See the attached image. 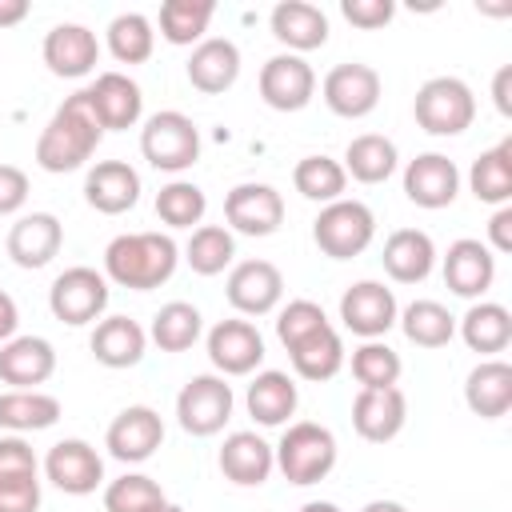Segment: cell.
Returning a JSON list of instances; mask_svg holds the SVG:
<instances>
[{
	"mask_svg": "<svg viewBox=\"0 0 512 512\" xmlns=\"http://www.w3.org/2000/svg\"><path fill=\"white\" fill-rule=\"evenodd\" d=\"M104 128L92 112V100H88V88L72 92L56 112L52 120L44 124V132L36 136V164L44 172H76L80 164L92 160L96 144H100Z\"/></svg>",
	"mask_w": 512,
	"mask_h": 512,
	"instance_id": "cell-1",
	"label": "cell"
},
{
	"mask_svg": "<svg viewBox=\"0 0 512 512\" xmlns=\"http://www.w3.org/2000/svg\"><path fill=\"white\" fill-rule=\"evenodd\" d=\"M176 260L180 248L168 232H124L104 248V280L132 292H152L172 280Z\"/></svg>",
	"mask_w": 512,
	"mask_h": 512,
	"instance_id": "cell-2",
	"label": "cell"
},
{
	"mask_svg": "<svg viewBox=\"0 0 512 512\" xmlns=\"http://www.w3.org/2000/svg\"><path fill=\"white\" fill-rule=\"evenodd\" d=\"M272 456L288 484L308 488V484H320L336 468V436L316 420H296L284 428Z\"/></svg>",
	"mask_w": 512,
	"mask_h": 512,
	"instance_id": "cell-3",
	"label": "cell"
},
{
	"mask_svg": "<svg viewBox=\"0 0 512 512\" xmlns=\"http://www.w3.org/2000/svg\"><path fill=\"white\" fill-rule=\"evenodd\" d=\"M412 116L428 136H460L476 120V96L460 76H432L420 84Z\"/></svg>",
	"mask_w": 512,
	"mask_h": 512,
	"instance_id": "cell-4",
	"label": "cell"
},
{
	"mask_svg": "<svg viewBox=\"0 0 512 512\" xmlns=\"http://www.w3.org/2000/svg\"><path fill=\"white\" fill-rule=\"evenodd\" d=\"M140 152L156 172H184L200 160V128L176 108L156 112L140 128Z\"/></svg>",
	"mask_w": 512,
	"mask_h": 512,
	"instance_id": "cell-5",
	"label": "cell"
},
{
	"mask_svg": "<svg viewBox=\"0 0 512 512\" xmlns=\"http://www.w3.org/2000/svg\"><path fill=\"white\" fill-rule=\"evenodd\" d=\"M376 236V216L368 204L360 200H332L320 208V216L312 220V240L324 256L332 260H352L360 256Z\"/></svg>",
	"mask_w": 512,
	"mask_h": 512,
	"instance_id": "cell-6",
	"label": "cell"
},
{
	"mask_svg": "<svg viewBox=\"0 0 512 512\" xmlns=\"http://www.w3.org/2000/svg\"><path fill=\"white\" fill-rule=\"evenodd\" d=\"M48 308L60 324L68 328H80V324H96L100 312L108 308V280L96 272V268H64L52 288H48Z\"/></svg>",
	"mask_w": 512,
	"mask_h": 512,
	"instance_id": "cell-7",
	"label": "cell"
},
{
	"mask_svg": "<svg viewBox=\"0 0 512 512\" xmlns=\"http://www.w3.org/2000/svg\"><path fill=\"white\" fill-rule=\"evenodd\" d=\"M232 384L224 376H192L176 396V420L188 436H216L232 420Z\"/></svg>",
	"mask_w": 512,
	"mask_h": 512,
	"instance_id": "cell-8",
	"label": "cell"
},
{
	"mask_svg": "<svg viewBox=\"0 0 512 512\" xmlns=\"http://www.w3.org/2000/svg\"><path fill=\"white\" fill-rule=\"evenodd\" d=\"M316 96V72L304 56L280 52L272 60H264L260 68V100L272 112H300L308 108Z\"/></svg>",
	"mask_w": 512,
	"mask_h": 512,
	"instance_id": "cell-9",
	"label": "cell"
},
{
	"mask_svg": "<svg viewBox=\"0 0 512 512\" xmlns=\"http://www.w3.org/2000/svg\"><path fill=\"white\" fill-rule=\"evenodd\" d=\"M160 444H164V420L148 404H128L124 412H116V420L104 432V448L120 464H144Z\"/></svg>",
	"mask_w": 512,
	"mask_h": 512,
	"instance_id": "cell-10",
	"label": "cell"
},
{
	"mask_svg": "<svg viewBox=\"0 0 512 512\" xmlns=\"http://www.w3.org/2000/svg\"><path fill=\"white\" fill-rule=\"evenodd\" d=\"M380 72L372 68V64H360V60H348V64H336L328 76H324V84H320V92H324V104L336 112V116H344V120H360V116H368L376 104H380Z\"/></svg>",
	"mask_w": 512,
	"mask_h": 512,
	"instance_id": "cell-11",
	"label": "cell"
},
{
	"mask_svg": "<svg viewBox=\"0 0 512 512\" xmlns=\"http://www.w3.org/2000/svg\"><path fill=\"white\" fill-rule=\"evenodd\" d=\"M224 220L240 236H272L284 224V196L272 184H236L224 196Z\"/></svg>",
	"mask_w": 512,
	"mask_h": 512,
	"instance_id": "cell-12",
	"label": "cell"
},
{
	"mask_svg": "<svg viewBox=\"0 0 512 512\" xmlns=\"http://www.w3.org/2000/svg\"><path fill=\"white\" fill-rule=\"evenodd\" d=\"M400 308L392 288H384L380 280H356L344 296H340V320L352 336L360 340H380L392 324H396Z\"/></svg>",
	"mask_w": 512,
	"mask_h": 512,
	"instance_id": "cell-13",
	"label": "cell"
},
{
	"mask_svg": "<svg viewBox=\"0 0 512 512\" xmlns=\"http://www.w3.org/2000/svg\"><path fill=\"white\" fill-rule=\"evenodd\" d=\"M208 360L220 376H248L264 364V336L252 320H220L208 332Z\"/></svg>",
	"mask_w": 512,
	"mask_h": 512,
	"instance_id": "cell-14",
	"label": "cell"
},
{
	"mask_svg": "<svg viewBox=\"0 0 512 512\" xmlns=\"http://www.w3.org/2000/svg\"><path fill=\"white\" fill-rule=\"evenodd\" d=\"M44 476L68 496H88L104 484V460L88 440H60L44 456Z\"/></svg>",
	"mask_w": 512,
	"mask_h": 512,
	"instance_id": "cell-15",
	"label": "cell"
},
{
	"mask_svg": "<svg viewBox=\"0 0 512 512\" xmlns=\"http://www.w3.org/2000/svg\"><path fill=\"white\" fill-rule=\"evenodd\" d=\"M224 292L240 316H268L284 296V276L272 260H244L228 272Z\"/></svg>",
	"mask_w": 512,
	"mask_h": 512,
	"instance_id": "cell-16",
	"label": "cell"
},
{
	"mask_svg": "<svg viewBox=\"0 0 512 512\" xmlns=\"http://www.w3.org/2000/svg\"><path fill=\"white\" fill-rule=\"evenodd\" d=\"M408 420V400L400 388H360L352 400V428L368 444H388Z\"/></svg>",
	"mask_w": 512,
	"mask_h": 512,
	"instance_id": "cell-17",
	"label": "cell"
},
{
	"mask_svg": "<svg viewBox=\"0 0 512 512\" xmlns=\"http://www.w3.org/2000/svg\"><path fill=\"white\" fill-rule=\"evenodd\" d=\"M460 192V168L440 156V152H424L416 160H408L404 168V196L416 204V208H448Z\"/></svg>",
	"mask_w": 512,
	"mask_h": 512,
	"instance_id": "cell-18",
	"label": "cell"
},
{
	"mask_svg": "<svg viewBox=\"0 0 512 512\" xmlns=\"http://www.w3.org/2000/svg\"><path fill=\"white\" fill-rule=\"evenodd\" d=\"M44 64H48V72L52 76H60V80H80V76H88L92 68H96V60H100V40H96V32L92 28H84V24H56L48 36H44Z\"/></svg>",
	"mask_w": 512,
	"mask_h": 512,
	"instance_id": "cell-19",
	"label": "cell"
},
{
	"mask_svg": "<svg viewBox=\"0 0 512 512\" xmlns=\"http://www.w3.org/2000/svg\"><path fill=\"white\" fill-rule=\"evenodd\" d=\"M492 280H496V256H492L488 244H480L472 236L448 244V252H444V284H448V292H456L464 300H476V296H484L492 288Z\"/></svg>",
	"mask_w": 512,
	"mask_h": 512,
	"instance_id": "cell-20",
	"label": "cell"
},
{
	"mask_svg": "<svg viewBox=\"0 0 512 512\" xmlns=\"http://www.w3.org/2000/svg\"><path fill=\"white\" fill-rule=\"evenodd\" d=\"M88 100H92V112H96L104 132H124L144 112L140 84L124 72H100L96 84H88Z\"/></svg>",
	"mask_w": 512,
	"mask_h": 512,
	"instance_id": "cell-21",
	"label": "cell"
},
{
	"mask_svg": "<svg viewBox=\"0 0 512 512\" xmlns=\"http://www.w3.org/2000/svg\"><path fill=\"white\" fill-rule=\"evenodd\" d=\"M84 200L104 216H120L140 200V172L128 160H100L84 176Z\"/></svg>",
	"mask_w": 512,
	"mask_h": 512,
	"instance_id": "cell-22",
	"label": "cell"
},
{
	"mask_svg": "<svg viewBox=\"0 0 512 512\" xmlns=\"http://www.w3.org/2000/svg\"><path fill=\"white\" fill-rule=\"evenodd\" d=\"M64 244V224L52 212H28L8 228V256L20 268H44Z\"/></svg>",
	"mask_w": 512,
	"mask_h": 512,
	"instance_id": "cell-23",
	"label": "cell"
},
{
	"mask_svg": "<svg viewBox=\"0 0 512 512\" xmlns=\"http://www.w3.org/2000/svg\"><path fill=\"white\" fill-rule=\"evenodd\" d=\"M52 372H56V348L44 336H12L8 344H0V380L4 384L32 392Z\"/></svg>",
	"mask_w": 512,
	"mask_h": 512,
	"instance_id": "cell-24",
	"label": "cell"
},
{
	"mask_svg": "<svg viewBox=\"0 0 512 512\" xmlns=\"http://www.w3.org/2000/svg\"><path fill=\"white\" fill-rule=\"evenodd\" d=\"M240 76V48L224 36H208L188 56V84L204 96H220Z\"/></svg>",
	"mask_w": 512,
	"mask_h": 512,
	"instance_id": "cell-25",
	"label": "cell"
},
{
	"mask_svg": "<svg viewBox=\"0 0 512 512\" xmlns=\"http://www.w3.org/2000/svg\"><path fill=\"white\" fill-rule=\"evenodd\" d=\"M276 468L272 444L256 432H232L220 444V472L240 488H260Z\"/></svg>",
	"mask_w": 512,
	"mask_h": 512,
	"instance_id": "cell-26",
	"label": "cell"
},
{
	"mask_svg": "<svg viewBox=\"0 0 512 512\" xmlns=\"http://www.w3.org/2000/svg\"><path fill=\"white\" fill-rule=\"evenodd\" d=\"M268 24H272V36H276L292 56L312 52V48H320V44L328 40V16H324L316 4H308V0H280V4L272 8Z\"/></svg>",
	"mask_w": 512,
	"mask_h": 512,
	"instance_id": "cell-27",
	"label": "cell"
},
{
	"mask_svg": "<svg viewBox=\"0 0 512 512\" xmlns=\"http://www.w3.org/2000/svg\"><path fill=\"white\" fill-rule=\"evenodd\" d=\"M380 260H384V272L396 284H420L436 268V244L420 228H396L384 240V256Z\"/></svg>",
	"mask_w": 512,
	"mask_h": 512,
	"instance_id": "cell-28",
	"label": "cell"
},
{
	"mask_svg": "<svg viewBox=\"0 0 512 512\" xmlns=\"http://www.w3.org/2000/svg\"><path fill=\"white\" fill-rule=\"evenodd\" d=\"M244 404H248V416H252L256 424H264V428H280V424H288V416L296 412L300 392H296V380H292L288 372L264 368V372L252 376Z\"/></svg>",
	"mask_w": 512,
	"mask_h": 512,
	"instance_id": "cell-29",
	"label": "cell"
},
{
	"mask_svg": "<svg viewBox=\"0 0 512 512\" xmlns=\"http://www.w3.org/2000/svg\"><path fill=\"white\" fill-rule=\"evenodd\" d=\"M464 404L480 420H500L512 408V364L480 360L464 380Z\"/></svg>",
	"mask_w": 512,
	"mask_h": 512,
	"instance_id": "cell-30",
	"label": "cell"
},
{
	"mask_svg": "<svg viewBox=\"0 0 512 512\" xmlns=\"http://www.w3.org/2000/svg\"><path fill=\"white\" fill-rule=\"evenodd\" d=\"M88 348L104 368H132V364H140V356L148 348V332L132 316H108L96 324Z\"/></svg>",
	"mask_w": 512,
	"mask_h": 512,
	"instance_id": "cell-31",
	"label": "cell"
},
{
	"mask_svg": "<svg viewBox=\"0 0 512 512\" xmlns=\"http://www.w3.org/2000/svg\"><path fill=\"white\" fill-rule=\"evenodd\" d=\"M460 336L472 352L496 360V352H504L512 344V312L496 300H480L460 316Z\"/></svg>",
	"mask_w": 512,
	"mask_h": 512,
	"instance_id": "cell-32",
	"label": "cell"
},
{
	"mask_svg": "<svg viewBox=\"0 0 512 512\" xmlns=\"http://www.w3.org/2000/svg\"><path fill=\"white\" fill-rule=\"evenodd\" d=\"M468 188L480 204L504 208L512 200V136H504L496 148L480 152L468 168Z\"/></svg>",
	"mask_w": 512,
	"mask_h": 512,
	"instance_id": "cell-33",
	"label": "cell"
},
{
	"mask_svg": "<svg viewBox=\"0 0 512 512\" xmlns=\"http://www.w3.org/2000/svg\"><path fill=\"white\" fill-rule=\"evenodd\" d=\"M60 420V400L32 388V392H4L0 396V428H8L12 436H24V432H44Z\"/></svg>",
	"mask_w": 512,
	"mask_h": 512,
	"instance_id": "cell-34",
	"label": "cell"
},
{
	"mask_svg": "<svg viewBox=\"0 0 512 512\" xmlns=\"http://www.w3.org/2000/svg\"><path fill=\"white\" fill-rule=\"evenodd\" d=\"M396 144L380 132H364L356 140H348L344 148V176L360 180V184H384L392 172H396Z\"/></svg>",
	"mask_w": 512,
	"mask_h": 512,
	"instance_id": "cell-35",
	"label": "cell"
},
{
	"mask_svg": "<svg viewBox=\"0 0 512 512\" xmlns=\"http://www.w3.org/2000/svg\"><path fill=\"white\" fill-rule=\"evenodd\" d=\"M288 356H292V368H296L300 380L320 384V380H332V376L344 368V340H340V332L328 324V328L312 332L308 340H300L296 348H288Z\"/></svg>",
	"mask_w": 512,
	"mask_h": 512,
	"instance_id": "cell-36",
	"label": "cell"
},
{
	"mask_svg": "<svg viewBox=\"0 0 512 512\" xmlns=\"http://www.w3.org/2000/svg\"><path fill=\"white\" fill-rule=\"evenodd\" d=\"M396 324L404 328V336L416 344V348H444L452 336H456V316L440 304V300H412Z\"/></svg>",
	"mask_w": 512,
	"mask_h": 512,
	"instance_id": "cell-37",
	"label": "cell"
},
{
	"mask_svg": "<svg viewBox=\"0 0 512 512\" xmlns=\"http://www.w3.org/2000/svg\"><path fill=\"white\" fill-rule=\"evenodd\" d=\"M200 332H204V316H200V308L196 304H188V300H172V304H164L156 316H152V344L160 348V352H188L196 340H200Z\"/></svg>",
	"mask_w": 512,
	"mask_h": 512,
	"instance_id": "cell-38",
	"label": "cell"
},
{
	"mask_svg": "<svg viewBox=\"0 0 512 512\" xmlns=\"http://www.w3.org/2000/svg\"><path fill=\"white\" fill-rule=\"evenodd\" d=\"M232 256H236V240L224 224H200L184 244V260L196 276H220L232 264Z\"/></svg>",
	"mask_w": 512,
	"mask_h": 512,
	"instance_id": "cell-39",
	"label": "cell"
},
{
	"mask_svg": "<svg viewBox=\"0 0 512 512\" xmlns=\"http://www.w3.org/2000/svg\"><path fill=\"white\" fill-rule=\"evenodd\" d=\"M292 184L304 200H316V204H332V200H344V188H348V176L340 168V160L332 156H304L296 168H292Z\"/></svg>",
	"mask_w": 512,
	"mask_h": 512,
	"instance_id": "cell-40",
	"label": "cell"
},
{
	"mask_svg": "<svg viewBox=\"0 0 512 512\" xmlns=\"http://www.w3.org/2000/svg\"><path fill=\"white\" fill-rule=\"evenodd\" d=\"M216 16L212 0H164L160 4V36L176 48L196 44L208 32V20Z\"/></svg>",
	"mask_w": 512,
	"mask_h": 512,
	"instance_id": "cell-41",
	"label": "cell"
},
{
	"mask_svg": "<svg viewBox=\"0 0 512 512\" xmlns=\"http://www.w3.org/2000/svg\"><path fill=\"white\" fill-rule=\"evenodd\" d=\"M152 48H156V32L144 12H120L108 24V52L120 64H144L152 56Z\"/></svg>",
	"mask_w": 512,
	"mask_h": 512,
	"instance_id": "cell-42",
	"label": "cell"
},
{
	"mask_svg": "<svg viewBox=\"0 0 512 512\" xmlns=\"http://www.w3.org/2000/svg\"><path fill=\"white\" fill-rule=\"evenodd\" d=\"M204 212H208V196L192 180H172L156 192V216L168 228H192L204 220Z\"/></svg>",
	"mask_w": 512,
	"mask_h": 512,
	"instance_id": "cell-43",
	"label": "cell"
},
{
	"mask_svg": "<svg viewBox=\"0 0 512 512\" xmlns=\"http://www.w3.org/2000/svg\"><path fill=\"white\" fill-rule=\"evenodd\" d=\"M164 492L152 476L144 472H124L120 480H112L104 488V512H156L164 508Z\"/></svg>",
	"mask_w": 512,
	"mask_h": 512,
	"instance_id": "cell-44",
	"label": "cell"
},
{
	"mask_svg": "<svg viewBox=\"0 0 512 512\" xmlns=\"http://www.w3.org/2000/svg\"><path fill=\"white\" fill-rule=\"evenodd\" d=\"M400 372H404V364L384 340H364L352 352V376L360 388H396Z\"/></svg>",
	"mask_w": 512,
	"mask_h": 512,
	"instance_id": "cell-45",
	"label": "cell"
},
{
	"mask_svg": "<svg viewBox=\"0 0 512 512\" xmlns=\"http://www.w3.org/2000/svg\"><path fill=\"white\" fill-rule=\"evenodd\" d=\"M320 328H328V316L316 300H288L276 316V336H280L284 348H296L300 340H308Z\"/></svg>",
	"mask_w": 512,
	"mask_h": 512,
	"instance_id": "cell-46",
	"label": "cell"
},
{
	"mask_svg": "<svg viewBox=\"0 0 512 512\" xmlns=\"http://www.w3.org/2000/svg\"><path fill=\"white\" fill-rule=\"evenodd\" d=\"M36 452L24 436H0V480H16V476H36Z\"/></svg>",
	"mask_w": 512,
	"mask_h": 512,
	"instance_id": "cell-47",
	"label": "cell"
},
{
	"mask_svg": "<svg viewBox=\"0 0 512 512\" xmlns=\"http://www.w3.org/2000/svg\"><path fill=\"white\" fill-rule=\"evenodd\" d=\"M340 16L364 32H376L396 16V4L392 0H340Z\"/></svg>",
	"mask_w": 512,
	"mask_h": 512,
	"instance_id": "cell-48",
	"label": "cell"
},
{
	"mask_svg": "<svg viewBox=\"0 0 512 512\" xmlns=\"http://www.w3.org/2000/svg\"><path fill=\"white\" fill-rule=\"evenodd\" d=\"M0 512H40V480L36 476L0 480Z\"/></svg>",
	"mask_w": 512,
	"mask_h": 512,
	"instance_id": "cell-49",
	"label": "cell"
},
{
	"mask_svg": "<svg viewBox=\"0 0 512 512\" xmlns=\"http://www.w3.org/2000/svg\"><path fill=\"white\" fill-rule=\"evenodd\" d=\"M28 200V176L16 164H0V216L20 212Z\"/></svg>",
	"mask_w": 512,
	"mask_h": 512,
	"instance_id": "cell-50",
	"label": "cell"
},
{
	"mask_svg": "<svg viewBox=\"0 0 512 512\" xmlns=\"http://www.w3.org/2000/svg\"><path fill=\"white\" fill-rule=\"evenodd\" d=\"M488 248L492 252H512V208H496L488 220Z\"/></svg>",
	"mask_w": 512,
	"mask_h": 512,
	"instance_id": "cell-51",
	"label": "cell"
},
{
	"mask_svg": "<svg viewBox=\"0 0 512 512\" xmlns=\"http://www.w3.org/2000/svg\"><path fill=\"white\" fill-rule=\"evenodd\" d=\"M492 100H496V112L500 116H512V64H504L492 80Z\"/></svg>",
	"mask_w": 512,
	"mask_h": 512,
	"instance_id": "cell-52",
	"label": "cell"
},
{
	"mask_svg": "<svg viewBox=\"0 0 512 512\" xmlns=\"http://www.w3.org/2000/svg\"><path fill=\"white\" fill-rule=\"evenodd\" d=\"M16 324H20V308H16V300L0 288V344H8V340L16 336Z\"/></svg>",
	"mask_w": 512,
	"mask_h": 512,
	"instance_id": "cell-53",
	"label": "cell"
},
{
	"mask_svg": "<svg viewBox=\"0 0 512 512\" xmlns=\"http://www.w3.org/2000/svg\"><path fill=\"white\" fill-rule=\"evenodd\" d=\"M28 16V0H0V28H12Z\"/></svg>",
	"mask_w": 512,
	"mask_h": 512,
	"instance_id": "cell-54",
	"label": "cell"
},
{
	"mask_svg": "<svg viewBox=\"0 0 512 512\" xmlns=\"http://www.w3.org/2000/svg\"><path fill=\"white\" fill-rule=\"evenodd\" d=\"M360 512H408L400 500H368Z\"/></svg>",
	"mask_w": 512,
	"mask_h": 512,
	"instance_id": "cell-55",
	"label": "cell"
},
{
	"mask_svg": "<svg viewBox=\"0 0 512 512\" xmlns=\"http://www.w3.org/2000/svg\"><path fill=\"white\" fill-rule=\"evenodd\" d=\"M300 512H340V508H336L332 500H308V504H304Z\"/></svg>",
	"mask_w": 512,
	"mask_h": 512,
	"instance_id": "cell-56",
	"label": "cell"
},
{
	"mask_svg": "<svg viewBox=\"0 0 512 512\" xmlns=\"http://www.w3.org/2000/svg\"><path fill=\"white\" fill-rule=\"evenodd\" d=\"M156 512H184L180 504H164V508H156Z\"/></svg>",
	"mask_w": 512,
	"mask_h": 512,
	"instance_id": "cell-57",
	"label": "cell"
}]
</instances>
